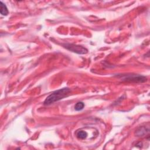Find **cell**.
Returning a JSON list of instances; mask_svg holds the SVG:
<instances>
[{
  "label": "cell",
  "instance_id": "cell-1",
  "mask_svg": "<svg viewBox=\"0 0 150 150\" xmlns=\"http://www.w3.org/2000/svg\"><path fill=\"white\" fill-rule=\"evenodd\" d=\"M71 93V90L69 88H63L55 91L49 96L46 97L44 101L45 105H49L54 102L59 101L60 100L67 97Z\"/></svg>",
  "mask_w": 150,
  "mask_h": 150
},
{
  "label": "cell",
  "instance_id": "cell-2",
  "mask_svg": "<svg viewBox=\"0 0 150 150\" xmlns=\"http://www.w3.org/2000/svg\"><path fill=\"white\" fill-rule=\"evenodd\" d=\"M121 81L132 82H144L147 81L145 76L137 74H126L119 77Z\"/></svg>",
  "mask_w": 150,
  "mask_h": 150
},
{
  "label": "cell",
  "instance_id": "cell-7",
  "mask_svg": "<svg viewBox=\"0 0 150 150\" xmlns=\"http://www.w3.org/2000/svg\"><path fill=\"white\" fill-rule=\"evenodd\" d=\"M84 107V104L83 102H78L74 106V109L76 111H81L83 110Z\"/></svg>",
  "mask_w": 150,
  "mask_h": 150
},
{
  "label": "cell",
  "instance_id": "cell-5",
  "mask_svg": "<svg viewBox=\"0 0 150 150\" xmlns=\"http://www.w3.org/2000/svg\"><path fill=\"white\" fill-rule=\"evenodd\" d=\"M147 131H149V129L147 130L146 128H145V127H141V128H140L137 131L136 134L137 136H143V135L146 134Z\"/></svg>",
  "mask_w": 150,
  "mask_h": 150
},
{
  "label": "cell",
  "instance_id": "cell-3",
  "mask_svg": "<svg viewBox=\"0 0 150 150\" xmlns=\"http://www.w3.org/2000/svg\"><path fill=\"white\" fill-rule=\"evenodd\" d=\"M63 46L65 47L66 49H68L69 51H71L78 54H86L87 53V52H88V50L86 48H85V47L82 46L77 45L66 44L63 45Z\"/></svg>",
  "mask_w": 150,
  "mask_h": 150
},
{
  "label": "cell",
  "instance_id": "cell-4",
  "mask_svg": "<svg viewBox=\"0 0 150 150\" xmlns=\"http://www.w3.org/2000/svg\"><path fill=\"white\" fill-rule=\"evenodd\" d=\"M0 12L4 16H6L8 14V8L2 1L0 2Z\"/></svg>",
  "mask_w": 150,
  "mask_h": 150
},
{
  "label": "cell",
  "instance_id": "cell-6",
  "mask_svg": "<svg viewBox=\"0 0 150 150\" xmlns=\"http://www.w3.org/2000/svg\"><path fill=\"white\" fill-rule=\"evenodd\" d=\"M87 136V134L86 131H78L77 133V137L78 138L80 139H85Z\"/></svg>",
  "mask_w": 150,
  "mask_h": 150
}]
</instances>
